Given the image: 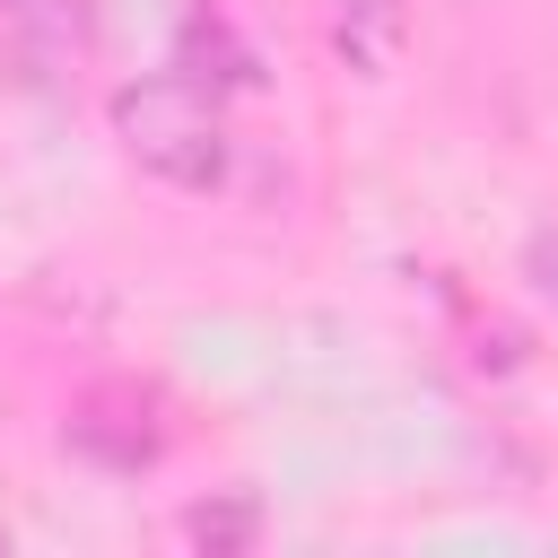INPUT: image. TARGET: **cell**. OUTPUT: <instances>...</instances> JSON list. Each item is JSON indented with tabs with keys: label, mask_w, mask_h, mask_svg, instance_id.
Returning <instances> with one entry per match:
<instances>
[{
	"label": "cell",
	"mask_w": 558,
	"mask_h": 558,
	"mask_svg": "<svg viewBox=\"0 0 558 558\" xmlns=\"http://www.w3.org/2000/svg\"><path fill=\"white\" fill-rule=\"evenodd\" d=\"M113 131H122V148H131L157 183H174V192H227V183H235V131H227V113H218V87H201L192 70H183V78H140V87H122V96H113Z\"/></svg>",
	"instance_id": "obj_1"
},
{
	"label": "cell",
	"mask_w": 558,
	"mask_h": 558,
	"mask_svg": "<svg viewBox=\"0 0 558 558\" xmlns=\"http://www.w3.org/2000/svg\"><path fill=\"white\" fill-rule=\"evenodd\" d=\"M61 445H70L78 462L113 471V480H140V471L166 453V410H157V392H140V384H96V392L70 401Z\"/></svg>",
	"instance_id": "obj_2"
},
{
	"label": "cell",
	"mask_w": 558,
	"mask_h": 558,
	"mask_svg": "<svg viewBox=\"0 0 558 558\" xmlns=\"http://www.w3.org/2000/svg\"><path fill=\"white\" fill-rule=\"evenodd\" d=\"M87 44H96V0H0V52L17 61V78L61 87L78 78Z\"/></svg>",
	"instance_id": "obj_3"
},
{
	"label": "cell",
	"mask_w": 558,
	"mask_h": 558,
	"mask_svg": "<svg viewBox=\"0 0 558 558\" xmlns=\"http://www.w3.org/2000/svg\"><path fill=\"white\" fill-rule=\"evenodd\" d=\"M331 44H340L349 70L384 78L410 44V0H331Z\"/></svg>",
	"instance_id": "obj_4"
},
{
	"label": "cell",
	"mask_w": 558,
	"mask_h": 558,
	"mask_svg": "<svg viewBox=\"0 0 558 558\" xmlns=\"http://www.w3.org/2000/svg\"><path fill=\"white\" fill-rule=\"evenodd\" d=\"M201 61H218V70H209V87H253V52L227 35V17H218L209 0H192V9H183V70H201Z\"/></svg>",
	"instance_id": "obj_5"
},
{
	"label": "cell",
	"mask_w": 558,
	"mask_h": 558,
	"mask_svg": "<svg viewBox=\"0 0 558 558\" xmlns=\"http://www.w3.org/2000/svg\"><path fill=\"white\" fill-rule=\"evenodd\" d=\"M262 532V506L253 497H218V506H192L183 514V541H201V549H244Z\"/></svg>",
	"instance_id": "obj_6"
},
{
	"label": "cell",
	"mask_w": 558,
	"mask_h": 558,
	"mask_svg": "<svg viewBox=\"0 0 558 558\" xmlns=\"http://www.w3.org/2000/svg\"><path fill=\"white\" fill-rule=\"evenodd\" d=\"M523 279H532L541 305H558V227H532V244H523Z\"/></svg>",
	"instance_id": "obj_7"
}]
</instances>
